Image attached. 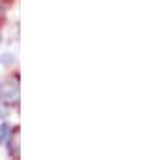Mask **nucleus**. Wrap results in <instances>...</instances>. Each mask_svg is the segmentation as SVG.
I'll use <instances>...</instances> for the list:
<instances>
[{
    "instance_id": "f257e3e1",
    "label": "nucleus",
    "mask_w": 154,
    "mask_h": 160,
    "mask_svg": "<svg viewBox=\"0 0 154 160\" xmlns=\"http://www.w3.org/2000/svg\"><path fill=\"white\" fill-rule=\"evenodd\" d=\"M19 102V77L12 75L4 83H0V104L15 106Z\"/></svg>"
},
{
    "instance_id": "f03ea898",
    "label": "nucleus",
    "mask_w": 154,
    "mask_h": 160,
    "mask_svg": "<svg viewBox=\"0 0 154 160\" xmlns=\"http://www.w3.org/2000/svg\"><path fill=\"white\" fill-rule=\"evenodd\" d=\"M8 134H10V126L8 124H2V126H0V143H2V139L8 138Z\"/></svg>"
},
{
    "instance_id": "7ed1b4c3",
    "label": "nucleus",
    "mask_w": 154,
    "mask_h": 160,
    "mask_svg": "<svg viewBox=\"0 0 154 160\" xmlns=\"http://www.w3.org/2000/svg\"><path fill=\"white\" fill-rule=\"evenodd\" d=\"M0 13H2V2H0Z\"/></svg>"
}]
</instances>
